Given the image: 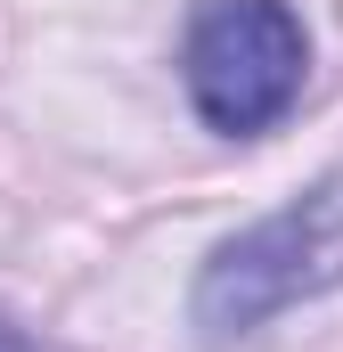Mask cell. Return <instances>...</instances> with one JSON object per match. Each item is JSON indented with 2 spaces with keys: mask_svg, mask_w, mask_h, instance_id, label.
Listing matches in <instances>:
<instances>
[{
  "mask_svg": "<svg viewBox=\"0 0 343 352\" xmlns=\"http://www.w3.org/2000/svg\"><path fill=\"white\" fill-rule=\"evenodd\" d=\"M327 287H343V164H327L270 221L213 246V263L196 270L188 311H196L204 336H254L278 311H294Z\"/></svg>",
  "mask_w": 343,
  "mask_h": 352,
  "instance_id": "6da1fadb",
  "label": "cell"
},
{
  "mask_svg": "<svg viewBox=\"0 0 343 352\" xmlns=\"http://www.w3.org/2000/svg\"><path fill=\"white\" fill-rule=\"evenodd\" d=\"M0 352H33V336H25L16 320H0Z\"/></svg>",
  "mask_w": 343,
  "mask_h": 352,
  "instance_id": "3957f363",
  "label": "cell"
},
{
  "mask_svg": "<svg viewBox=\"0 0 343 352\" xmlns=\"http://www.w3.org/2000/svg\"><path fill=\"white\" fill-rule=\"evenodd\" d=\"M180 82L213 131L254 140L294 115L311 82V33L286 0H196L180 41Z\"/></svg>",
  "mask_w": 343,
  "mask_h": 352,
  "instance_id": "7a4b0ae2",
  "label": "cell"
}]
</instances>
